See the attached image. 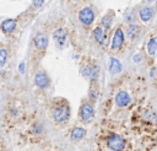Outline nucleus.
<instances>
[{
    "label": "nucleus",
    "instance_id": "obj_18",
    "mask_svg": "<svg viewBox=\"0 0 157 151\" xmlns=\"http://www.w3.org/2000/svg\"><path fill=\"white\" fill-rule=\"evenodd\" d=\"M144 119L150 122V123H157V112L153 109H148L144 113Z\"/></svg>",
    "mask_w": 157,
    "mask_h": 151
},
{
    "label": "nucleus",
    "instance_id": "obj_9",
    "mask_svg": "<svg viewBox=\"0 0 157 151\" xmlns=\"http://www.w3.org/2000/svg\"><path fill=\"white\" fill-rule=\"evenodd\" d=\"M98 72H99V70H98L97 65H87V66H83V69H82V74L86 77L91 79V81L92 80H97Z\"/></svg>",
    "mask_w": 157,
    "mask_h": 151
},
{
    "label": "nucleus",
    "instance_id": "obj_19",
    "mask_svg": "<svg viewBox=\"0 0 157 151\" xmlns=\"http://www.w3.org/2000/svg\"><path fill=\"white\" fill-rule=\"evenodd\" d=\"M147 52L150 55H155L157 52V38H152L147 43Z\"/></svg>",
    "mask_w": 157,
    "mask_h": 151
},
{
    "label": "nucleus",
    "instance_id": "obj_6",
    "mask_svg": "<svg viewBox=\"0 0 157 151\" xmlns=\"http://www.w3.org/2000/svg\"><path fill=\"white\" fill-rule=\"evenodd\" d=\"M53 39H54V43L58 48H63L65 45V42H66V32L63 28L55 29L53 33Z\"/></svg>",
    "mask_w": 157,
    "mask_h": 151
},
{
    "label": "nucleus",
    "instance_id": "obj_16",
    "mask_svg": "<svg viewBox=\"0 0 157 151\" xmlns=\"http://www.w3.org/2000/svg\"><path fill=\"white\" fill-rule=\"evenodd\" d=\"M93 37H94V41L98 43V44H103L104 42V31L102 27H96L94 31H93Z\"/></svg>",
    "mask_w": 157,
    "mask_h": 151
},
{
    "label": "nucleus",
    "instance_id": "obj_20",
    "mask_svg": "<svg viewBox=\"0 0 157 151\" xmlns=\"http://www.w3.org/2000/svg\"><path fill=\"white\" fill-rule=\"evenodd\" d=\"M6 61H7V49L0 48V68L5 66Z\"/></svg>",
    "mask_w": 157,
    "mask_h": 151
},
{
    "label": "nucleus",
    "instance_id": "obj_4",
    "mask_svg": "<svg viewBox=\"0 0 157 151\" xmlns=\"http://www.w3.org/2000/svg\"><path fill=\"white\" fill-rule=\"evenodd\" d=\"M78 20L83 25H86V26L91 25L93 22V20H94V14H93L92 9L91 7H83V9H81V11L78 12Z\"/></svg>",
    "mask_w": 157,
    "mask_h": 151
},
{
    "label": "nucleus",
    "instance_id": "obj_23",
    "mask_svg": "<svg viewBox=\"0 0 157 151\" xmlns=\"http://www.w3.org/2000/svg\"><path fill=\"white\" fill-rule=\"evenodd\" d=\"M23 65H25L23 63H21V65H20V71L21 72H23Z\"/></svg>",
    "mask_w": 157,
    "mask_h": 151
},
{
    "label": "nucleus",
    "instance_id": "obj_22",
    "mask_svg": "<svg viewBox=\"0 0 157 151\" xmlns=\"http://www.w3.org/2000/svg\"><path fill=\"white\" fill-rule=\"evenodd\" d=\"M43 4V1H33V5H36V6H40Z\"/></svg>",
    "mask_w": 157,
    "mask_h": 151
},
{
    "label": "nucleus",
    "instance_id": "obj_21",
    "mask_svg": "<svg viewBox=\"0 0 157 151\" xmlns=\"http://www.w3.org/2000/svg\"><path fill=\"white\" fill-rule=\"evenodd\" d=\"M102 26H103L105 29H109L110 26H112V17L108 16V15H105V16L102 18Z\"/></svg>",
    "mask_w": 157,
    "mask_h": 151
},
{
    "label": "nucleus",
    "instance_id": "obj_10",
    "mask_svg": "<svg viewBox=\"0 0 157 151\" xmlns=\"http://www.w3.org/2000/svg\"><path fill=\"white\" fill-rule=\"evenodd\" d=\"M124 42V33L120 28H118L114 33V37H113V42H112V48L113 49H119L121 47Z\"/></svg>",
    "mask_w": 157,
    "mask_h": 151
},
{
    "label": "nucleus",
    "instance_id": "obj_3",
    "mask_svg": "<svg viewBox=\"0 0 157 151\" xmlns=\"http://www.w3.org/2000/svg\"><path fill=\"white\" fill-rule=\"evenodd\" d=\"M93 115H94V110H93L92 104L88 103V102L82 103V106H81V108H80V118H81L83 122L87 123V122L92 120Z\"/></svg>",
    "mask_w": 157,
    "mask_h": 151
},
{
    "label": "nucleus",
    "instance_id": "obj_8",
    "mask_svg": "<svg viewBox=\"0 0 157 151\" xmlns=\"http://www.w3.org/2000/svg\"><path fill=\"white\" fill-rule=\"evenodd\" d=\"M115 103L118 107H126L130 103V96L125 91H119L115 95Z\"/></svg>",
    "mask_w": 157,
    "mask_h": 151
},
{
    "label": "nucleus",
    "instance_id": "obj_2",
    "mask_svg": "<svg viewBox=\"0 0 157 151\" xmlns=\"http://www.w3.org/2000/svg\"><path fill=\"white\" fill-rule=\"evenodd\" d=\"M107 146L112 151H121L125 146V140L119 134H112L107 139Z\"/></svg>",
    "mask_w": 157,
    "mask_h": 151
},
{
    "label": "nucleus",
    "instance_id": "obj_13",
    "mask_svg": "<svg viewBox=\"0 0 157 151\" xmlns=\"http://www.w3.org/2000/svg\"><path fill=\"white\" fill-rule=\"evenodd\" d=\"M99 97V85L97 82V80H92L91 81V87H90V98L92 101L98 99Z\"/></svg>",
    "mask_w": 157,
    "mask_h": 151
},
{
    "label": "nucleus",
    "instance_id": "obj_5",
    "mask_svg": "<svg viewBox=\"0 0 157 151\" xmlns=\"http://www.w3.org/2000/svg\"><path fill=\"white\" fill-rule=\"evenodd\" d=\"M34 85L39 88H47L50 85V79L44 71H38L34 75Z\"/></svg>",
    "mask_w": 157,
    "mask_h": 151
},
{
    "label": "nucleus",
    "instance_id": "obj_14",
    "mask_svg": "<svg viewBox=\"0 0 157 151\" xmlns=\"http://www.w3.org/2000/svg\"><path fill=\"white\" fill-rule=\"evenodd\" d=\"M140 33V26L139 25H135V23H130L128 25V28H126V34L128 37L130 38H136Z\"/></svg>",
    "mask_w": 157,
    "mask_h": 151
},
{
    "label": "nucleus",
    "instance_id": "obj_12",
    "mask_svg": "<svg viewBox=\"0 0 157 151\" xmlns=\"http://www.w3.org/2000/svg\"><path fill=\"white\" fill-rule=\"evenodd\" d=\"M139 15H140V18H141L144 22H147V21H150L151 17L153 16V10H152V7H150V6H144V7L140 9Z\"/></svg>",
    "mask_w": 157,
    "mask_h": 151
},
{
    "label": "nucleus",
    "instance_id": "obj_7",
    "mask_svg": "<svg viewBox=\"0 0 157 151\" xmlns=\"http://www.w3.org/2000/svg\"><path fill=\"white\" fill-rule=\"evenodd\" d=\"M16 25H17V22H16L15 18H6V20H4V21L1 22L0 28H1V31H2L4 33L10 34V33H12V32L16 29Z\"/></svg>",
    "mask_w": 157,
    "mask_h": 151
},
{
    "label": "nucleus",
    "instance_id": "obj_11",
    "mask_svg": "<svg viewBox=\"0 0 157 151\" xmlns=\"http://www.w3.org/2000/svg\"><path fill=\"white\" fill-rule=\"evenodd\" d=\"M33 42H34V45H36L38 49H45V48L48 47V37H47L45 34H43V33L36 34Z\"/></svg>",
    "mask_w": 157,
    "mask_h": 151
},
{
    "label": "nucleus",
    "instance_id": "obj_1",
    "mask_svg": "<svg viewBox=\"0 0 157 151\" xmlns=\"http://www.w3.org/2000/svg\"><path fill=\"white\" fill-rule=\"evenodd\" d=\"M70 117V107L65 101L56 103L53 108V118L58 123H64Z\"/></svg>",
    "mask_w": 157,
    "mask_h": 151
},
{
    "label": "nucleus",
    "instance_id": "obj_17",
    "mask_svg": "<svg viewBox=\"0 0 157 151\" xmlns=\"http://www.w3.org/2000/svg\"><path fill=\"white\" fill-rule=\"evenodd\" d=\"M109 71L112 74H118L121 71V64L119 60H117L115 58L110 59V64H109Z\"/></svg>",
    "mask_w": 157,
    "mask_h": 151
},
{
    "label": "nucleus",
    "instance_id": "obj_15",
    "mask_svg": "<svg viewBox=\"0 0 157 151\" xmlns=\"http://www.w3.org/2000/svg\"><path fill=\"white\" fill-rule=\"evenodd\" d=\"M85 135H86V130L83 128H78V126L74 128L71 130V134H70V136H71L72 140H81Z\"/></svg>",
    "mask_w": 157,
    "mask_h": 151
}]
</instances>
